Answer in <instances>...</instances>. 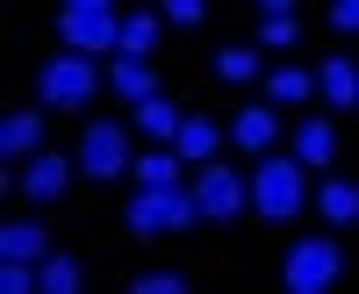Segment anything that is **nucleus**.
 Segmentation results:
<instances>
[{"instance_id": "f257e3e1", "label": "nucleus", "mask_w": 359, "mask_h": 294, "mask_svg": "<svg viewBox=\"0 0 359 294\" xmlns=\"http://www.w3.org/2000/svg\"><path fill=\"white\" fill-rule=\"evenodd\" d=\"M316 201V187H309V165L294 158V151H266V158H252V216H266V223H294Z\"/></svg>"}, {"instance_id": "f03ea898", "label": "nucleus", "mask_w": 359, "mask_h": 294, "mask_svg": "<svg viewBox=\"0 0 359 294\" xmlns=\"http://www.w3.org/2000/svg\"><path fill=\"white\" fill-rule=\"evenodd\" d=\"M123 223H130V237H180V230H194L208 216H201L194 187H137L130 209H123Z\"/></svg>"}, {"instance_id": "7ed1b4c3", "label": "nucleus", "mask_w": 359, "mask_h": 294, "mask_svg": "<svg viewBox=\"0 0 359 294\" xmlns=\"http://www.w3.org/2000/svg\"><path fill=\"white\" fill-rule=\"evenodd\" d=\"M101 57H86V50H57V57H43V72H36V101L43 108H65V115H79L86 101L101 94Z\"/></svg>"}, {"instance_id": "20e7f679", "label": "nucleus", "mask_w": 359, "mask_h": 294, "mask_svg": "<svg viewBox=\"0 0 359 294\" xmlns=\"http://www.w3.org/2000/svg\"><path fill=\"white\" fill-rule=\"evenodd\" d=\"M338 280H345V244L338 237L316 230V237H294L287 244V258H280V287L287 294H331Z\"/></svg>"}, {"instance_id": "39448f33", "label": "nucleus", "mask_w": 359, "mask_h": 294, "mask_svg": "<svg viewBox=\"0 0 359 294\" xmlns=\"http://www.w3.org/2000/svg\"><path fill=\"white\" fill-rule=\"evenodd\" d=\"M123 172H137V158H130V130L108 122V115H94V122H86V136H79V180L115 187Z\"/></svg>"}, {"instance_id": "423d86ee", "label": "nucleus", "mask_w": 359, "mask_h": 294, "mask_svg": "<svg viewBox=\"0 0 359 294\" xmlns=\"http://www.w3.org/2000/svg\"><path fill=\"white\" fill-rule=\"evenodd\" d=\"M194 201H201V216L208 223H237L252 209V172H237V165H223V158H208V165H194Z\"/></svg>"}, {"instance_id": "0eeeda50", "label": "nucleus", "mask_w": 359, "mask_h": 294, "mask_svg": "<svg viewBox=\"0 0 359 294\" xmlns=\"http://www.w3.org/2000/svg\"><path fill=\"white\" fill-rule=\"evenodd\" d=\"M57 43L86 50V57H115L123 50V15L115 8H57Z\"/></svg>"}, {"instance_id": "6e6552de", "label": "nucleus", "mask_w": 359, "mask_h": 294, "mask_svg": "<svg viewBox=\"0 0 359 294\" xmlns=\"http://www.w3.org/2000/svg\"><path fill=\"white\" fill-rule=\"evenodd\" d=\"M72 172H79V158H65V151H36V158H22V172H15V187H22L29 201H65V187H72Z\"/></svg>"}, {"instance_id": "1a4fd4ad", "label": "nucleus", "mask_w": 359, "mask_h": 294, "mask_svg": "<svg viewBox=\"0 0 359 294\" xmlns=\"http://www.w3.org/2000/svg\"><path fill=\"white\" fill-rule=\"evenodd\" d=\"M230 144H237L245 158H266V151L280 144V108H273V101H252V108H237V115H230Z\"/></svg>"}, {"instance_id": "9d476101", "label": "nucleus", "mask_w": 359, "mask_h": 294, "mask_svg": "<svg viewBox=\"0 0 359 294\" xmlns=\"http://www.w3.org/2000/svg\"><path fill=\"white\" fill-rule=\"evenodd\" d=\"M287 151L302 158L309 172H331V165H338V122H331V115H302L294 136H287Z\"/></svg>"}, {"instance_id": "9b49d317", "label": "nucleus", "mask_w": 359, "mask_h": 294, "mask_svg": "<svg viewBox=\"0 0 359 294\" xmlns=\"http://www.w3.org/2000/svg\"><path fill=\"white\" fill-rule=\"evenodd\" d=\"M316 101L331 115L359 108V65H352V57H323V65H316Z\"/></svg>"}, {"instance_id": "f8f14e48", "label": "nucleus", "mask_w": 359, "mask_h": 294, "mask_svg": "<svg viewBox=\"0 0 359 294\" xmlns=\"http://www.w3.org/2000/svg\"><path fill=\"white\" fill-rule=\"evenodd\" d=\"M316 216L331 223V230H352V223H359V180L323 172V180H316Z\"/></svg>"}, {"instance_id": "ddd939ff", "label": "nucleus", "mask_w": 359, "mask_h": 294, "mask_svg": "<svg viewBox=\"0 0 359 294\" xmlns=\"http://www.w3.org/2000/svg\"><path fill=\"white\" fill-rule=\"evenodd\" d=\"M57 244H50V230L36 216H15V223H0V258H29V266H43Z\"/></svg>"}, {"instance_id": "4468645a", "label": "nucleus", "mask_w": 359, "mask_h": 294, "mask_svg": "<svg viewBox=\"0 0 359 294\" xmlns=\"http://www.w3.org/2000/svg\"><path fill=\"white\" fill-rule=\"evenodd\" d=\"M259 86H266V101H273V108H309V101H316V65H273Z\"/></svg>"}, {"instance_id": "2eb2a0df", "label": "nucleus", "mask_w": 359, "mask_h": 294, "mask_svg": "<svg viewBox=\"0 0 359 294\" xmlns=\"http://www.w3.org/2000/svg\"><path fill=\"white\" fill-rule=\"evenodd\" d=\"M208 65H216V79H223V86H252V79L273 72V65H266V43H223Z\"/></svg>"}, {"instance_id": "dca6fc26", "label": "nucleus", "mask_w": 359, "mask_h": 294, "mask_svg": "<svg viewBox=\"0 0 359 294\" xmlns=\"http://www.w3.org/2000/svg\"><path fill=\"white\" fill-rule=\"evenodd\" d=\"M130 122H137V136L172 144V136H180V122H187V108H180L172 94H151V101H137V108H130Z\"/></svg>"}, {"instance_id": "f3484780", "label": "nucleus", "mask_w": 359, "mask_h": 294, "mask_svg": "<svg viewBox=\"0 0 359 294\" xmlns=\"http://www.w3.org/2000/svg\"><path fill=\"white\" fill-rule=\"evenodd\" d=\"M108 86H115V101H151L158 94V65L151 57H108Z\"/></svg>"}, {"instance_id": "a211bd4d", "label": "nucleus", "mask_w": 359, "mask_h": 294, "mask_svg": "<svg viewBox=\"0 0 359 294\" xmlns=\"http://www.w3.org/2000/svg\"><path fill=\"white\" fill-rule=\"evenodd\" d=\"M43 151V108H15L8 122H0V158H36Z\"/></svg>"}, {"instance_id": "6ab92c4d", "label": "nucleus", "mask_w": 359, "mask_h": 294, "mask_svg": "<svg viewBox=\"0 0 359 294\" xmlns=\"http://www.w3.org/2000/svg\"><path fill=\"white\" fill-rule=\"evenodd\" d=\"M223 136H230L223 122H208V115H194V108H187V122H180V136H172V151L187 158V165H208V158L223 151Z\"/></svg>"}, {"instance_id": "aec40b11", "label": "nucleus", "mask_w": 359, "mask_h": 294, "mask_svg": "<svg viewBox=\"0 0 359 294\" xmlns=\"http://www.w3.org/2000/svg\"><path fill=\"white\" fill-rule=\"evenodd\" d=\"M187 172H194V165L180 158L172 144H151V151L137 158V187H187Z\"/></svg>"}, {"instance_id": "412c9836", "label": "nucleus", "mask_w": 359, "mask_h": 294, "mask_svg": "<svg viewBox=\"0 0 359 294\" xmlns=\"http://www.w3.org/2000/svg\"><path fill=\"white\" fill-rule=\"evenodd\" d=\"M158 29H165V15H158V8L123 15V50H115V57H151V50H158Z\"/></svg>"}, {"instance_id": "4be33fe9", "label": "nucleus", "mask_w": 359, "mask_h": 294, "mask_svg": "<svg viewBox=\"0 0 359 294\" xmlns=\"http://www.w3.org/2000/svg\"><path fill=\"white\" fill-rule=\"evenodd\" d=\"M36 273H43V294H79V287H86V266H79L72 251H50Z\"/></svg>"}, {"instance_id": "5701e85b", "label": "nucleus", "mask_w": 359, "mask_h": 294, "mask_svg": "<svg viewBox=\"0 0 359 294\" xmlns=\"http://www.w3.org/2000/svg\"><path fill=\"white\" fill-rule=\"evenodd\" d=\"M259 43L266 50H302V22H294V15H266L259 22Z\"/></svg>"}, {"instance_id": "b1692460", "label": "nucleus", "mask_w": 359, "mask_h": 294, "mask_svg": "<svg viewBox=\"0 0 359 294\" xmlns=\"http://www.w3.org/2000/svg\"><path fill=\"white\" fill-rule=\"evenodd\" d=\"M130 294H187V273H172V266H151V273H137Z\"/></svg>"}, {"instance_id": "393cba45", "label": "nucleus", "mask_w": 359, "mask_h": 294, "mask_svg": "<svg viewBox=\"0 0 359 294\" xmlns=\"http://www.w3.org/2000/svg\"><path fill=\"white\" fill-rule=\"evenodd\" d=\"M158 15H165L172 29H201V15H208V0H158Z\"/></svg>"}, {"instance_id": "a878e982", "label": "nucleus", "mask_w": 359, "mask_h": 294, "mask_svg": "<svg viewBox=\"0 0 359 294\" xmlns=\"http://www.w3.org/2000/svg\"><path fill=\"white\" fill-rule=\"evenodd\" d=\"M331 29L338 36H359V0H331Z\"/></svg>"}, {"instance_id": "bb28decb", "label": "nucleus", "mask_w": 359, "mask_h": 294, "mask_svg": "<svg viewBox=\"0 0 359 294\" xmlns=\"http://www.w3.org/2000/svg\"><path fill=\"white\" fill-rule=\"evenodd\" d=\"M259 15H294V0H259Z\"/></svg>"}, {"instance_id": "cd10ccee", "label": "nucleus", "mask_w": 359, "mask_h": 294, "mask_svg": "<svg viewBox=\"0 0 359 294\" xmlns=\"http://www.w3.org/2000/svg\"><path fill=\"white\" fill-rule=\"evenodd\" d=\"M65 8H115V0H65Z\"/></svg>"}]
</instances>
